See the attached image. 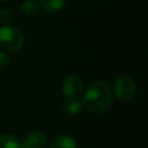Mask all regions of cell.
Segmentation results:
<instances>
[{
	"label": "cell",
	"instance_id": "1",
	"mask_svg": "<svg viewBox=\"0 0 148 148\" xmlns=\"http://www.w3.org/2000/svg\"><path fill=\"white\" fill-rule=\"evenodd\" d=\"M112 103V91L110 86L102 80L94 81L88 86L82 98L83 108L91 113H102Z\"/></svg>",
	"mask_w": 148,
	"mask_h": 148
},
{
	"label": "cell",
	"instance_id": "2",
	"mask_svg": "<svg viewBox=\"0 0 148 148\" xmlns=\"http://www.w3.org/2000/svg\"><path fill=\"white\" fill-rule=\"evenodd\" d=\"M24 44L23 32L12 25H3L0 28V47L5 51L14 52L20 50Z\"/></svg>",
	"mask_w": 148,
	"mask_h": 148
},
{
	"label": "cell",
	"instance_id": "3",
	"mask_svg": "<svg viewBox=\"0 0 148 148\" xmlns=\"http://www.w3.org/2000/svg\"><path fill=\"white\" fill-rule=\"evenodd\" d=\"M113 92L120 101H130L135 95V83L134 81L125 75L118 76L113 81L112 86Z\"/></svg>",
	"mask_w": 148,
	"mask_h": 148
},
{
	"label": "cell",
	"instance_id": "4",
	"mask_svg": "<svg viewBox=\"0 0 148 148\" xmlns=\"http://www.w3.org/2000/svg\"><path fill=\"white\" fill-rule=\"evenodd\" d=\"M61 90L68 98H77L83 91V82L77 75H68L61 82Z\"/></svg>",
	"mask_w": 148,
	"mask_h": 148
},
{
	"label": "cell",
	"instance_id": "5",
	"mask_svg": "<svg viewBox=\"0 0 148 148\" xmlns=\"http://www.w3.org/2000/svg\"><path fill=\"white\" fill-rule=\"evenodd\" d=\"M46 134L42 131H32L28 133L23 141H22V148H43L46 145Z\"/></svg>",
	"mask_w": 148,
	"mask_h": 148
},
{
	"label": "cell",
	"instance_id": "6",
	"mask_svg": "<svg viewBox=\"0 0 148 148\" xmlns=\"http://www.w3.org/2000/svg\"><path fill=\"white\" fill-rule=\"evenodd\" d=\"M49 148H76V141L68 134H59L51 140Z\"/></svg>",
	"mask_w": 148,
	"mask_h": 148
},
{
	"label": "cell",
	"instance_id": "7",
	"mask_svg": "<svg viewBox=\"0 0 148 148\" xmlns=\"http://www.w3.org/2000/svg\"><path fill=\"white\" fill-rule=\"evenodd\" d=\"M0 148H22V141L14 134H0Z\"/></svg>",
	"mask_w": 148,
	"mask_h": 148
},
{
	"label": "cell",
	"instance_id": "8",
	"mask_svg": "<svg viewBox=\"0 0 148 148\" xmlns=\"http://www.w3.org/2000/svg\"><path fill=\"white\" fill-rule=\"evenodd\" d=\"M62 106H64V110L69 114H77L83 108L82 99H80L79 97L77 98H67L64 102Z\"/></svg>",
	"mask_w": 148,
	"mask_h": 148
},
{
	"label": "cell",
	"instance_id": "9",
	"mask_svg": "<svg viewBox=\"0 0 148 148\" xmlns=\"http://www.w3.org/2000/svg\"><path fill=\"white\" fill-rule=\"evenodd\" d=\"M40 5L36 0H24L21 5L22 13L25 14L27 16H34L39 12Z\"/></svg>",
	"mask_w": 148,
	"mask_h": 148
},
{
	"label": "cell",
	"instance_id": "10",
	"mask_svg": "<svg viewBox=\"0 0 148 148\" xmlns=\"http://www.w3.org/2000/svg\"><path fill=\"white\" fill-rule=\"evenodd\" d=\"M66 0H40V6L44 10L49 12V13H56L59 12L64 5H65Z\"/></svg>",
	"mask_w": 148,
	"mask_h": 148
},
{
	"label": "cell",
	"instance_id": "11",
	"mask_svg": "<svg viewBox=\"0 0 148 148\" xmlns=\"http://www.w3.org/2000/svg\"><path fill=\"white\" fill-rule=\"evenodd\" d=\"M0 20L2 22H9L12 20V12L8 9V8H5L0 12Z\"/></svg>",
	"mask_w": 148,
	"mask_h": 148
},
{
	"label": "cell",
	"instance_id": "12",
	"mask_svg": "<svg viewBox=\"0 0 148 148\" xmlns=\"http://www.w3.org/2000/svg\"><path fill=\"white\" fill-rule=\"evenodd\" d=\"M9 65V57L7 56V53L0 51V68H5Z\"/></svg>",
	"mask_w": 148,
	"mask_h": 148
},
{
	"label": "cell",
	"instance_id": "13",
	"mask_svg": "<svg viewBox=\"0 0 148 148\" xmlns=\"http://www.w3.org/2000/svg\"><path fill=\"white\" fill-rule=\"evenodd\" d=\"M6 1H8V0H0V2H6Z\"/></svg>",
	"mask_w": 148,
	"mask_h": 148
},
{
	"label": "cell",
	"instance_id": "14",
	"mask_svg": "<svg viewBox=\"0 0 148 148\" xmlns=\"http://www.w3.org/2000/svg\"><path fill=\"white\" fill-rule=\"evenodd\" d=\"M82 148H86V147H82Z\"/></svg>",
	"mask_w": 148,
	"mask_h": 148
}]
</instances>
